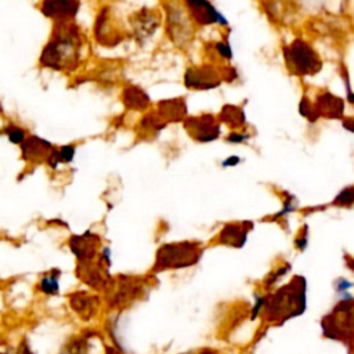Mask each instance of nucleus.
I'll return each mask as SVG.
<instances>
[{
    "mask_svg": "<svg viewBox=\"0 0 354 354\" xmlns=\"http://www.w3.org/2000/svg\"><path fill=\"white\" fill-rule=\"evenodd\" d=\"M87 44L84 30L76 21L51 22L50 35L40 50L37 65L71 76L84 64Z\"/></svg>",
    "mask_w": 354,
    "mask_h": 354,
    "instance_id": "1",
    "label": "nucleus"
},
{
    "mask_svg": "<svg viewBox=\"0 0 354 354\" xmlns=\"http://www.w3.org/2000/svg\"><path fill=\"white\" fill-rule=\"evenodd\" d=\"M260 308L263 319L275 325H281L286 319L300 315L306 310V279L296 275L275 293L264 297L261 301L259 300L253 315H256Z\"/></svg>",
    "mask_w": 354,
    "mask_h": 354,
    "instance_id": "2",
    "label": "nucleus"
},
{
    "mask_svg": "<svg viewBox=\"0 0 354 354\" xmlns=\"http://www.w3.org/2000/svg\"><path fill=\"white\" fill-rule=\"evenodd\" d=\"M163 12V32L170 44L188 53L196 36V26L194 25L188 10L183 0H159Z\"/></svg>",
    "mask_w": 354,
    "mask_h": 354,
    "instance_id": "3",
    "label": "nucleus"
},
{
    "mask_svg": "<svg viewBox=\"0 0 354 354\" xmlns=\"http://www.w3.org/2000/svg\"><path fill=\"white\" fill-rule=\"evenodd\" d=\"M205 253V246L199 241H177L162 243L155 253L149 274L155 275L166 271H177L198 264Z\"/></svg>",
    "mask_w": 354,
    "mask_h": 354,
    "instance_id": "4",
    "label": "nucleus"
},
{
    "mask_svg": "<svg viewBox=\"0 0 354 354\" xmlns=\"http://www.w3.org/2000/svg\"><path fill=\"white\" fill-rule=\"evenodd\" d=\"M282 58L289 75L300 79L315 76L324 68L319 53L301 37H295L282 46Z\"/></svg>",
    "mask_w": 354,
    "mask_h": 354,
    "instance_id": "5",
    "label": "nucleus"
},
{
    "mask_svg": "<svg viewBox=\"0 0 354 354\" xmlns=\"http://www.w3.org/2000/svg\"><path fill=\"white\" fill-rule=\"evenodd\" d=\"M322 333L328 339L354 350V299L340 300L321 321Z\"/></svg>",
    "mask_w": 354,
    "mask_h": 354,
    "instance_id": "6",
    "label": "nucleus"
},
{
    "mask_svg": "<svg viewBox=\"0 0 354 354\" xmlns=\"http://www.w3.org/2000/svg\"><path fill=\"white\" fill-rule=\"evenodd\" d=\"M131 35L111 4L98 7L93 21V39L104 48H113L122 44Z\"/></svg>",
    "mask_w": 354,
    "mask_h": 354,
    "instance_id": "7",
    "label": "nucleus"
},
{
    "mask_svg": "<svg viewBox=\"0 0 354 354\" xmlns=\"http://www.w3.org/2000/svg\"><path fill=\"white\" fill-rule=\"evenodd\" d=\"M149 279L148 277H134L124 274L113 277L109 288L104 292L106 307L109 310L119 311L130 306L144 293Z\"/></svg>",
    "mask_w": 354,
    "mask_h": 354,
    "instance_id": "8",
    "label": "nucleus"
},
{
    "mask_svg": "<svg viewBox=\"0 0 354 354\" xmlns=\"http://www.w3.org/2000/svg\"><path fill=\"white\" fill-rule=\"evenodd\" d=\"M130 33L137 46L147 44L163 26V12L160 8L141 7L127 17Z\"/></svg>",
    "mask_w": 354,
    "mask_h": 354,
    "instance_id": "9",
    "label": "nucleus"
},
{
    "mask_svg": "<svg viewBox=\"0 0 354 354\" xmlns=\"http://www.w3.org/2000/svg\"><path fill=\"white\" fill-rule=\"evenodd\" d=\"M183 84L191 91H209L223 84L220 65L202 61L201 64H191L184 69Z\"/></svg>",
    "mask_w": 354,
    "mask_h": 354,
    "instance_id": "10",
    "label": "nucleus"
},
{
    "mask_svg": "<svg viewBox=\"0 0 354 354\" xmlns=\"http://www.w3.org/2000/svg\"><path fill=\"white\" fill-rule=\"evenodd\" d=\"M181 124L188 137L199 144L213 142L221 136V123L212 112L188 115Z\"/></svg>",
    "mask_w": 354,
    "mask_h": 354,
    "instance_id": "11",
    "label": "nucleus"
},
{
    "mask_svg": "<svg viewBox=\"0 0 354 354\" xmlns=\"http://www.w3.org/2000/svg\"><path fill=\"white\" fill-rule=\"evenodd\" d=\"M66 246L75 256L76 264H88L97 259L102 248V238L100 234L86 230L82 234L71 235L66 241Z\"/></svg>",
    "mask_w": 354,
    "mask_h": 354,
    "instance_id": "12",
    "label": "nucleus"
},
{
    "mask_svg": "<svg viewBox=\"0 0 354 354\" xmlns=\"http://www.w3.org/2000/svg\"><path fill=\"white\" fill-rule=\"evenodd\" d=\"M196 29L218 25L230 29L228 19L217 10L210 0H183Z\"/></svg>",
    "mask_w": 354,
    "mask_h": 354,
    "instance_id": "13",
    "label": "nucleus"
},
{
    "mask_svg": "<svg viewBox=\"0 0 354 354\" xmlns=\"http://www.w3.org/2000/svg\"><path fill=\"white\" fill-rule=\"evenodd\" d=\"M68 304L75 315L83 322H90L97 318L102 308V300L100 295L87 289L71 292L68 295Z\"/></svg>",
    "mask_w": 354,
    "mask_h": 354,
    "instance_id": "14",
    "label": "nucleus"
},
{
    "mask_svg": "<svg viewBox=\"0 0 354 354\" xmlns=\"http://www.w3.org/2000/svg\"><path fill=\"white\" fill-rule=\"evenodd\" d=\"M36 10L50 22L76 21L82 0H39Z\"/></svg>",
    "mask_w": 354,
    "mask_h": 354,
    "instance_id": "15",
    "label": "nucleus"
},
{
    "mask_svg": "<svg viewBox=\"0 0 354 354\" xmlns=\"http://www.w3.org/2000/svg\"><path fill=\"white\" fill-rule=\"evenodd\" d=\"M54 147H55L54 142L37 134H29L26 140L19 145L21 159L28 165V167L44 165L46 159L48 158Z\"/></svg>",
    "mask_w": 354,
    "mask_h": 354,
    "instance_id": "16",
    "label": "nucleus"
},
{
    "mask_svg": "<svg viewBox=\"0 0 354 354\" xmlns=\"http://www.w3.org/2000/svg\"><path fill=\"white\" fill-rule=\"evenodd\" d=\"M313 101L319 119L322 118V119L342 120V118L344 116V108H346L344 100L328 88H319L315 93Z\"/></svg>",
    "mask_w": 354,
    "mask_h": 354,
    "instance_id": "17",
    "label": "nucleus"
},
{
    "mask_svg": "<svg viewBox=\"0 0 354 354\" xmlns=\"http://www.w3.org/2000/svg\"><path fill=\"white\" fill-rule=\"evenodd\" d=\"M119 98L126 112L142 113L153 108L152 98L147 93V90L134 83H123Z\"/></svg>",
    "mask_w": 354,
    "mask_h": 354,
    "instance_id": "18",
    "label": "nucleus"
},
{
    "mask_svg": "<svg viewBox=\"0 0 354 354\" xmlns=\"http://www.w3.org/2000/svg\"><path fill=\"white\" fill-rule=\"evenodd\" d=\"M250 221H239V223H227L221 227V230L214 235L210 245H221L239 249L245 245L248 232L252 230Z\"/></svg>",
    "mask_w": 354,
    "mask_h": 354,
    "instance_id": "19",
    "label": "nucleus"
},
{
    "mask_svg": "<svg viewBox=\"0 0 354 354\" xmlns=\"http://www.w3.org/2000/svg\"><path fill=\"white\" fill-rule=\"evenodd\" d=\"M167 127V123L160 118L155 108H151L136 120L134 133L140 141H152Z\"/></svg>",
    "mask_w": 354,
    "mask_h": 354,
    "instance_id": "20",
    "label": "nucleus"
},
{
    "mask_svg": "<svg viewBox=\"0 0 354 354\" xmlns=\"http://www.w3.org/2000/svg\"><path fill=\"white\" fill-rule=\"evenodd\" d=\"M153 108L167 124L183 123L188 116V104L185 95H176L169 98L158 100Z\"/></svg>",
    "mask_w": 354,
    "mask_h": 354,
    "instance_id": "21",
    "label": "nucleus"
},
{
    "mask_svg": "<svg viewBox=\"0 0 354 354\" xmlns=\"http://www.w3.org/2000/svg\"><path fill=\"white\" fill-rule=\"evenodd\" d=\"M231 30V29H230ZM230 30L217 40H209L202 44V54L203 61L216 64V65H224L230 64L234 58V53L230 44Z\"/></svg>",
    "mask_w": 354,
    "mask_h": 354,
    "instance_id": "22",
    "label": "nucleus"
},
{
    "mask_svg": "<svg viewBox=\"0 0 354 354\" xmlns=\"http://www.w3.org/2000/svg\"><path fill=\"white\" fill-rule=\"evenodd\" d=\"M101 335L95 329H84L71 336L59 348L58 354H91V340Z\"/></svg>",
    "mask_w": 354,
    "mask_h": 354,
    "instance_id": "23",
    "label": "nucleus"
},
{
    "mask_svg": "<svg viewBox=\"0 0 354 354\" xmlns=\"http://www.w3.org/2000/svg\"><path fill=\"white\" fill-rule=\"evenodd\" d=\"M123 76V65L119 61H105L104 64L97 65L94 69L93 80L98 82L105 87H112L119 83V79Z\"/></svg>",
    "mask_w": 354,
    "mask_h": 354,
    "instance_id": "24",
    "label": "nucleus"
},
{
    "mask_svg": "<svg viewBox=\"0 0 354 354\" xmlns=\"http://www.w3.org/2000/svg\"><path fill=\"white\" fill-rule=\"evenodd\" d=\"M217 119L230 130H243L246 127L245 109L238 104H224L217 113Z\"/></svg>",
    "mask_w": 354,
    "mask_h": 354,
    "instance_id": "25",
    "label": "nucleus"
},
{
    "mask_svg": "<svg viewBox=\"0 0 354 354\" xmlns=\"http://www.w3.org/2000/svg\"><path fill=\"white\" fill-rule=\"evenodd\" d=\"M61 275H62V271L59 268H51L41 272L36 282V292L47 297L58 296L61 289L59 286Z\"/></svg>",
    "mask_w": 354,
    "mask_h": 354,
    "instance_id": "26",
    "label": "nucleus"
},
{
    "mask_svg": "<svg viewBox=\"0 0 354 354\" xmlns=\"http://www.w3.org/2000/svg\"><path fill=\"white\" fill-rule=\"evenodd\" d=\"M30 133L24 126H21L18 123H14V122H7L0 127V136L7 137V140L12 145H18V147L26 140V137Z\"/></svg>",
    "mask_w": 354,
    "mask_h": 354,
    "instance_id": "27",
    "label": "nucleus"
},
{
    "mask_svg": "<svg viewBox=\"0 0 354 354\" xmlns=\"http://www.w3.org/2000/svg\"><path fill=\"white\" fill-rule=\"evenodd\" d=\"M297 109H299V113L307 119L310 123H315L319 116L315 111V106H314V101L310 98V95L304 91L299 100V105H297Z\"/></svg>",
    "mask_w": 354,
    "mask_h": 354,
    "instance_id": "28",
    "label": "nucleus"
},
{
    "mask_svg": "<svg viewBox=\"0 0 354 354\" xmlns=\"http://www.w3.org/2000/svg\"><path fill=\"white\" fill-rule=\"evenodd\" d=\"M77 151V144L76 142H68L64 145H57V159L59 166L62 165H69L73 162Z\"/></svg>",
    "mask_w": 354,
    "mask_h": 354,
    "instance_id": "29",
    "label": "nucleus"
},
{
    "mask_svg": "<svg viewBox=\"0 0 354 354\" xmlns=\"http://www.w3.org/2000/svg\"><path fill=\"white\" fill-rule=\"evenodd\" d=\"M339 71H340V79L343 82V86L346 88V101L354 106V90L351 87V80H350V73H348V69L344 64H340L339 66Z\"/></svg>",
    "mask_w": 354,
    "mask_h": 354,
    "instance_id": "30",
    "label": "nucleus"
},
{
    "mask_svg": "<svg viewBox=\"0 0 354 354\" xmlns=\"http://www.w3.org/2000/svg\"><path fill=\"white\" fill-rule=\"evenodd\" d=\"M335 206H351L354 205V185H350L339 192L333 201Z\"/></svg>",
    "mask_w": 354,
    "mask_h": 354,
    "instance_id": "31",
    "label": "nucleus"
},
{
    "mask_svg": "<svg viewBox=\"0 0 354 354\" xmlns=\"http://www.w3.org/2000/svg\"><path fill=\"white\" fill-rule=\"evenodd\" d=\"M250 138V134L243 130H230V133L224 137V141L228 144H242Z\"/></svg>",
    "mask_w": 354,
    "mask_h": 354,
    "instance_id": "32",
    "label": "nucleus"
},
{
    "mask_svg": "<svg viewBox=\"0 0 354 354\" xmlns=\"http://www.w3.org/2000/svg\"><path fill=\"white\" fill-rule=\"evenodd\" d=\"M220 72H221V77H223V83H234L239 75L235 66H232L231 64H224L220 65Z\"/></svg>",
    "mask_w": 354,
    "mask_h": 354,
    "instance_id": "33",
    "label": "nucleus"
},
{
    "mask_svg": "<svg viewBox=\"0 0 354 354\" xmlns=\"http://www.w3.org/2000/svg\"><path fill=\"white\" fill-rule=\"evenodd\" d=\"M0 354H35V351L30 348L29 343L25 339H22L17 347L6 348V350L0 351Z\"/></svg>",
    "mask_w": 354,
    "mask_h": 354,
    "instance_id": "34",
    "label": "nucleus"
},
{
    "mask_svg": "<svg viewBox=\"0 0 354 354\" xmlns=\"http://www.w3.org/2000/svg\"><path fill=\"white\" fill-rule=\"evenodd\" d=\"M342 126L350 133H354V116H343L342 118Z\"/></svg>",
    "mask_w": 354,
    "mask_h": 354,
    "instance_id": "35",
    "label": "nucleus"
},
{
    "mask_svg": "<svg viewBox=\"0 0 354 354\" xmlns=\"http://www.w3.org/2000/svg\"><path fill=\"white\" fill-rule=\"evenodd\" d=\"M239 162H241V158H239V156L231 155V156L225 158V159L221 162V167H232V166H236Z\"/></svg>",
    "mask_w": 354,
    "mask_h": 354,
    "instance_id": "36",
    "label": "nucleus"
},
{
    "mask_svg": "<svg viewBox=\"0 0 354 354\" xmlns=\"http://www.w3.org/2000/svg\"><path fill=\"white\" fill-rule=\"evenodd\" d=\"M104 353H105V354H123V351L119 350L118 347H115L113 344H105Z\"/></svg>",
    "mask_w": 354,
    "mask_h": 354,
    "instance_id": "37",
    "label": "nucleus"
},
{
    "mask_svg": "<svg viewBox=\"0 0 354 354\" xmlns=\"http://www.w3.org/2000/svg\"><path fill=\"white\" fill-rule=\"evenodd\" d=\"M346 263H347V266L354 271V259H351V260H346Z\"/></svg>",
    "mask_w": 354,
    "mask_h": 354,
    "instance_id": "38",
    "label": "nucleus"
}]
</instances>
